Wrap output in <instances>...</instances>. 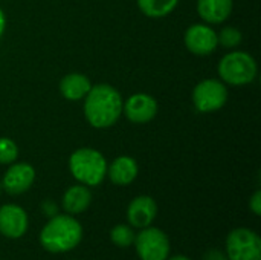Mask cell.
Segmentation results:
<instances>
[{"mask_svg": "<svg viewBox=\"0 0 261 260\" xmlns=\"http://www.w3.org/2000/svg\"><path fill=\"white\" fill-rule=\"evenodd\" d=\"M90 202H92V193L89 187L83 184H76L64 192L61 205L67 215H80L89 208Z\"/></svg>", "mask_w": 261, "mask_h": 260, "instance_id": "16", "label": "cell"}, {"mask_svg": "<svg viewBox=\"0 0 261 260\" xmlns=\"http://www.w3.org/2000/svg\"><path fill=\"white\" fill-rule=\"evenodd\" d=\"M191 100L199 113H213L226 104L228 87L219 78H205L194 86Z\"/></svg>", "mask_w": 261, "mask_h": 260, "instance_id": "5", "label": "cell"}, {"mask_svg": "<svg viewBox=\"0 0 261 260\" xmlns=\"http://www.w3.org/2000/svg\"><path fill=\"white\" fill-rule=\"evenodd\" d=\"M92 87L90 80L80 72H70L67 75H64L60 81V93L63 98H66L67 101H80L84 100V97L89 93Z\"/></svg>", "mask_w": 261, "mask_h": 260, "instance_id": "15", "label": "cell"}, {"mask_svg": "<svg viewBox=\"0 0 261 260\" xmlns=\"http://www.w3.org/2000/svg\"><path fill=\"white\" fill-rule=\"evenodd\" d=\"M84 116L93 129H109L118 123L122 115L124 98L116 87L107 83L92 84L84 97Z\"/></svg>", "mask_w": 261, "mask_h": 260, "instance_id": "1", "label": "cell"}, {"mask_svg": "<svg viewBox=\"0 0 261 260\" xmlns=\"http://www.w3.org/2000/svg\"><path fill=\"white\" fill-rule=\"evenodd\" d=\"M28 215L15 204H5L0 207V234L9 239L21 238L28 230Z\"/></svg>", "mask_w": 261, "mask_h": 260, "instance_id": "11", "label": "cell"}, {"mask_svg": "<svg viewBox=\"0 0 261 260\" xmlns=\"http://www.w3.org/2000/svg\"><path fill=\"white\" fill-rule=\"evenodd\" d=\"M139 173V166L135 158L122 155L107 164V176L115 185H130Z\"/></svg>", "mask_w": 261, "mask_h": 260, "instance_id": "13", "label": "cell"}, {"mask_svg": "<svg viewBox=\"0 0 261 260\" xmlns=\"http://www.w3.org/2000/svg\"><path fill=\"white\" fill-rule=\"evenodd\" d=\"M168 260H191L190 257H187V256H182V254H179V256H173L171 259Z\"/></svg>", "mask_w": 261, "mask_h": 260, "instance_id": "25", "label": "cell"}, {"mask_svg": "<svg viewBox=\"0 0 261 260\" xmlns=\"http://www.w3.org/2000/svg\"><path fill=\"white\" fill-rule=\"evenodd\" d=\"M136 253L141 260H167L170 254L168 236L154 227L141 228L133 241Z\"/></svg>", "mask_w": 261, "mask_h": 260, "instance_id": "7", "label": "cell"}, {"mask_svg": "<svg viewBox=\"0 0 261 260\" xmlns=\"http://www.w3.org/2000/svg\"><path fill=\"white\" fill-rule=\"evenodd\" d=\"M69 170L80 184L96 187L107 176V161L99 150L81 147L69 156Z\"/></svg>", "mask_w": 261, "mask_h": 260, "instance_id": "3", "label": "cell"}, {"mask_svg": "<svg viewBox=\"0 0 261 260\" xmlns=\"http://www.w3.org/2000/svg\"><path fill=\"white\" fill-rule=\"evenodd\" d=\"M17 158H18L17 143L8 136H0V164L9 166L15 162Z\"/></svg>", "mask_w": 261, "mask_h": 260, "instance_id": "20", "label": "cell"}, {"mask_svg": "<svg viewBox=\"0 0 261 260\" xmlns=\"http://www.w3.org/2000/svg\"><path fill=\"white\" fill-rule=\"evenodd\" d=\"M217 41L219 46L225 49H237L243 41V34L234 26H225L220 29V32H217Z\"/></svg>", "mask_w": 261, "mask_h": 260, "instance_id": "18", "label": "cell"}, {"mask_svg": "<svg viewBox=\"0 0 261 260\" xmlns=\"http://www.w3.org/2000/svg\"><path fill=\"white\" fill-rule=\"evenodd\" d=\"M217 72L219 80L228 86H246L257 78L258 66L249 52L229 51L220 58Z\"/></svg>", "mask_w": 261, "mask_h": 260, "instance_id": "4", "label": "cell"}, {"mask_svg": "<svg viewBox=\"0 0 261 260\" xmlns=\"http://www.w3.org/2000/svg\"><path fill=\"white\" fill-rule=\"evenodd\" d=\"M2 190H3V188H2V184H0V195H2Z\"/></svg>", "mask_w": 261, "mask_h": 260, "instance_id": "26", "label": "cell"}, {"mask_svg": "<svg viewBox=\"0 0 261 260\" xmlns=\"http://www.w3.org/2000/svg\"><path fill=\"white\" fill-rule=\"evenodd\" d=\"M228 260H261L260 236L249 228H236L226 239Z\"/></svg>", "mask_w": 261, "mask_h": 260, "instance_id": "6", "label": "cell"}, {"mask_svg": "<svg viewBox=\"0 0 261 260\" xmlns=\"http://www.w3.org/2000/svg\"><path fill=\"white\" fill-rule=\"evenodd\" d=\"M249 208L252 210V213H254L255 216H260L261 215V192L260 190H257V192L252 195V198H251V201H249Z\"/></svg>", "mask_w": 261, "mask_h": 260, "instance_id": "21", "label": "cell"}, {"mask_svg": "<svg viewBox=\"0 0 261 260\" xmlns=\"http://www.w3.org/2000/svg\"><path fill=\"white\" fill-rule=\"evenodd\" d=\"M184 43L191 54L199 57L213 54L219 46L217 32L208 23H194L188 26L184 34Z\"/></svg>", "mask_w": 261, "mask_h": 260, "instance_id": "8", "label": "cell"}, {"mask_svg": "<svg viewBox=\"0 0 261 260\" xmlns=\"http://www.w3.org/2000/svg\"><path fill=\"white\" fill-rule=\"evenodd\" d=\"M205 260H228V257L220 250H210L205 254Z\"/></svg>", "mask_w": 261, "mask_h": 260, "instance_id": "23", "label": "cell"}, {"mask_svg": "<svg viewBox=\"0 0 261 260\" xmlns=\"http://www.w3.org/2000/svg\"><path fill=\"white\" fill-rule=\"evenodd\" d=\"M83 239V227L72 215H55L40 233L41 247L54 254L73 250Z\"/></svg>", "mask_w": 261, "mask_h": 260, "instance_id": "2", "label": "cell"}, {"mask_svg": "<svg viewBox=\"0 0 261 260\" xmlns=\"http://www.w3.org/2000/svg\"><path fill=\"white\" fill-rule=\"evenodd\" d=\"M110 241L116 247L125 248V247L133 245L135 233H133V230L130 227H127L124 224H119V225H116V227L112 228V231H110Z\"/></svg>", "mask_w": 261, "mask_h": 260, "instance_id": "19", "label": "cell"}, {"mask_svg": "<svg viewBox=\"0 0 261 260\" xmlns=\"http://www.w3.org/2000/svg\"><path fill=\"white\" fill-rule=\"evenodd\" d=\"M43 211L46 213V216L52 218V216L58 215V207L55 205V202H52V201H46V202L43 204Z\"/></svg>", "mask_w": 261, "mask_h": 260, "instance_id": "22", "label": "cell"}, {"mask_svg": "<svg viewBox=\"0 0 261 260\" xmlns=\"http://www.w3.org/2000/svg\"><path fill=\"white\" fill-rule=\"evenodd\" d=\"M158 205L151 196H136L127 207V219L135 228L150 227L156 219Z\"/></svg>", "mask_w": 261, "mask_h": 260, "instance_id": "12", "label": "cell"}, {"mask_svg": "<svg viewBox=\"0 0 261 260\" xmlns=\"http://www.w3.org/2000/svg\"><path fill=\"white\" fill-rule=\"evenodd\" d=\"M5 29H6V15H5L3 9L0 8V38L5 34Z\"/></svg>", "mask_w": 261, "mask_h": 260, "instance_id": "24", "label": "cell"}, {"mask_svg": "<svg viewBox=\"0 0 261 260\" xmlns=\"http://www.w3.org/2000/svg\"><path fill=\"white\" fill-rule=\"evenodd\" d=\"M35 181V170L28 162H12L2 179V188L9 195H21L28 192Z\"/></svg>", "mask_w": 261, "mask_h": 260, "instance_id": "10", "label": "cell"}, {"mask_svg": "<svg viewBox=\"0 0 261 260\" xmlns=\"http://www.w3.org/2000/svg\"><path fill=\"white\" fill-rule=\"evenodd\" d=\"M234 9V0H197V14L208 25L225 23Z\"/></svg>", "mask_w": 261, "mask_h": 260, "instance_id": "14", "label": "cell"}, {"mask_svg": "<svg viewBox=\"0 0 261 260\" xmlns=\"http://www.w3.org/2000/svg\"><path fill=\"white\" fill-rule=\"evenodd\" d=\"M159 104L154 97L138 92L130 95L122 104V115L133 124H147L156 118Z\"/></svg>", "mask_w": 261, "mask_h": 260, "instance_id": "9", "label": "cell"}, {"mask_svg": "<svg viewBox=\"0 0 261 260\" xmlns=\"http://www.w3.org/2000/svg\"><path fill=\"white\" fill-rule=\"evenodd\" d=\"M179 5V0H138L141 12L150 18H164Z\"/></svg>", "mask_w": 261, "mask_h": 260, "instance_id": "17", "label": "cell"}]
</instances>
